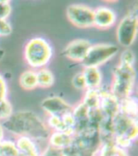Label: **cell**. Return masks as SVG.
Returning a JSON list of instances; mask_svg holds the SVG:
<instances>
[{"mask_svg":"<svg viewBox=\"0 0 138 156\" xmlns=\"http://www.w3.org/2000/svg\"><path fill=\"white\" fill-rule=\"evenodd\" d=\"M136 73L134 66L118 64L112 71L110 92L117 100L132 96L136 85Z\"/></svg>","mask_w":138,"mask_h":156,"instance_id":"277c9868","label":"cell"},{"mask_svg":"<svg viewBox=\"0 0 138 156\" xmlns=\"http://www.w3.org/2000/svg\"><path fill=\"white\" fill-rule=\"evenodd\" d=\"M19 85L26 91H32L38 87L36 71L33 69L24 70L19 79Z\"/></svg>","mask_w":138,"mask_h":156,"instance_id":"2e32d148","label":"cell"},{"mask_svg":"<svg viewBox=\"0 0 138 156\" xmlns=\"http://www.w3.org/2000/svg\"><path fill=\"white\" fill-rule=\"evenodd\" d=\"M0 156H19L16 142L10 140H3L0 146Z\"/></svg>","mask_w":138,"mask_h":156,"instance_id":"ffe728a7","label":"cell"},{"mask_svg":"<svg viewBox=\"0 0 138 156\" xmlns=\"http://www.w3.org/2000/svg\"><path fill=\"white\" fill-rule=\"evenodd\" d=\"M12 13L10 3H0V19L7 20Z\"/></svg>","mask_w":138,"mask_h":156,"instance_id":"484cf974","label":"cell"},{"mask_svg":"<svg viewBox=\"0 0 138 156\" xmlns=\"http://www.w3.org/2000/svg\"><path fill=\"white\" fill-rule=\"evenodd\" d=\"M40 105L48 116L53 117H64L71 114L74 108L64 99L57 96L45 98Z\"/></svg>","mask_w":138,"mask_h":156,"instance_id":"ba28073f","label":"cell"},{"mask_svg":"<svg viewBox=\"0 0 138 156\" xmlns=\"http://www.w3.org/2000/svg\"><path fill=\"white\" fill-rule=\"evenodd\" d=\"M117 20L114 10L106 6L94 9V26L100 30H107L115 25Z\"/></svg>","mask_w":138,"mask_h":156,"instance_id":"30bf717a","label":"cell"},{"mask_svg":"<svg viewBox=\"0 0 138 156\" xmlns=\"http://www.w3.org/2000/svg\"><path fill=\"white\" fill-rule=\"evenodd\" d=\"M119 53V47L111 43L91 44L82 64L84 67H99L112 59Z\"/></svg>","mask_w":138,"mask_h":156,"instance_id":"8992f818","label":"cell"},{"mask_svg":"<svg viewBox=\"0 0 138 156\" xmlns=\"http://www.w3.org/2000/svg\"><path fill=\"white\" fill-rule=\"evenodd\" d=\"M15 142L19 151V156H40L42 154L38 147L37 142L31 137L25 136L17 137Z\"/></svg>","mask_w":138,"mask_h":156,"instance_id":"4fadbf2b","label":"cell"},{"mask_svg":"<svg viewBox=\"0 0 138 156\" xmlns=\"http://www.w3.org/2000/svg\"><path fill=\"white\" fill-rule=\"evenodd\" d=\"M97 153L91 151L70 147L63 151H61V156H95Z\"/></svg>","mask_w":138,"mask_h":156,"instance_id":"603a6c76","label":"cell"},{"mask_svg":"<svg viewBox=\"0 0 138 156\" xmlns=\"http://www.w3.org/2000/svg\"><path fill=\"white\" fill-rule=\"evenodd\" d=\"M46 126L49 130L51 131L74 133V121L72 113L64 117L48 116Z\"/></svg>","mask_w":138,"mask_h":156,"instance_id":"8fae6325","label":"cell"},{"mask_svg":"<svg viewBox=\"0 0 138 156\" xmlns=\"http://www.w3.org/2000/svg\"><path fill=\"white\" fill-rule=\"evenodd\" d=\"M103 1H105V2H117L118 0H103Z\"/></svg>","mask_w":138,"mask_h":156,"instance_id":"f546056e","label":"cell"},{"mask_svg":"<svg viewBox=\"0 0 138 156\" xmlns=\"http://www.w3.org/2000/svg\"><path fill=\"white\" fill-rule=\"evenodd\" d=\"M135 62H136V55L130 48H127L121 52L119 55V64L134 66Z\"/></svg>","mask_w":138,"mask_h":156,"instance_id":"44dd1931","label":"cell"},{"mask_svg":"<svg viewBox=\"0 0 138 156\" xmlns=\"http://www.w3.org/2000/svg\"><path fill=\"white\" fill-rule=\"evenodd\" d=\"M72 85L77 90H85L86 91V83L82 72L77 73L72 79Z\"/></svg>","mask_w":138,"mask_h":156,"instance_id":"cb8c5ba5","label":"cell"},{"mask_svg":"<svg viewBox=\"0 0 138 156\" xmlns=\"http://www.w3.org/2000/svg\"><path fill=\"white\" fill-rule=\"evenodd\" d=\"M36 78H37L38 87L47 89L51 87L54 84V75L48 68L43 67L36 70Z\"/></svg>","mask_w":138,"mask_h":156,"instance_id":"e0dca14e","label":"cell"},{"mask_svg":"<svg viewBox=\"0 0 138 156\" xmlns=\"http://www.w3.org/2000/svg\"><path fill=\"white\" fill-rule=\"evenodd\" d=\"M138 32V10L136 3L119 20L116 28V40L120 46L130 48L136 41Z\"/></svg>","mask_w":138,"mask_h":156,"instance_id":"5b68a950","label":"cell"},{"mask_svg":"<svg viewBox=\"0 0 138 156\" xmlns=\"http://www.w3.org/2000/svg\"><path fill=\"white\" fill-rule=\"evenodd\" d=\"M12 24L7 20L0 19V37H8L12 34Z\"/></svg>","mask_w":138,"mask_h":156,"instance_id":"d4e9b609","label":"cell"},{"mask_svg":"<svg viewBox=\"0 0 138 156\" xmlns=\"http://www.w3.org/2000/svg\"><path fill=\"white\" fill-rule=\"evenodd\" d=\"M102 87L96 90H86L82 103L90 109L98 108Z\"/></svg>","mask_w":138,"mask_h":156,"instance_id":"ac0fdd59","label":"cell"},{"mask_svg":"<svg viewBox=\"0 0 138 156\" xmlns=\"http://www.w3.org/2000/svg\"><path fill=\"white\" fill-rule=\"evenodd\" d=\"M73 140L74 133L52 131L48 138V145L53 149L63 151L71 146Z\"/></svg>","mask_w":138,"mask_h":156,"instance_id":"7c38bea8","label":"cell"},{"mask_svg":"<svg viewBox=\"0 0 138 156\" xmlns=\"http://www.w3.org/2000/svg\"><path fill=\"white\" fill-rule=\"evenodd\" d=\"M2 126L3 129L16 137H29L36 142L41 141L48 142L50 134L46 124L31 111L13 112L9 118L2 121Z\"/></svg>","mask_w":138,"mask_h":156,"instance_id":"6da1fadb","label":"cell"},{"mask_svg":"<svg viewBox=\"0 0 138 156\" xmlns=\"http://www.w3.org/2000/svg\"><path fill=\"white\" fill-rule=\"evenodd\" d=\"M91 43L87 39H75L64 49V55L70 60L82 63L89 50Z\"/></svg>","mask_w":138,"mask_h":156,"instance_id":"9c48e42d","label":"cell"},{"mask_svg":"<svg viewBox=\"0 0 138 156\" xmlns=\"http://www.w3.org/2000/svg\"><path fill=\"white\" fill-rule=\"evenodd\" d=\"M119 101V112L128 115L129 117L137 118L138 117V103L137 100L133 95L126 97Z\"/></svg>","mask_w":138,"mask_h":156,"instance_id":"9a60e30c","label":"cell"},{"mask_svg":"<svg viewBox=\"0 0 138 156\" xmlns=\"http://www.w3.org/2000/svg\"><path fill=\"white\" fill-rule=\"evenodd\" d=\"M82 73L86 83V90H96L100 88L103 75L99 68L86 66Z\"/></svg>","mask_w":138,"mask_h":156,"instance_id":"5bb4252c","label":"cell"},{"mask_svg":"<svg viewBox=\"0 0 138 156\" xmlns=\"http://www.w3.org/2000/svg\"><path fill=\"white\" fill-rule=\"evenodd\" d=\"M13 113V108L12 104L7 99L0 101V122L6 121Z\"/></svg>","mask_w":138,"mask_h":156,"instance_id":"7402d4cb","label":"cell"},{"mask_svg":"<svg viewBox=\"0 0 138 156\" xmlns=\"http://www.w3.org/2000/svg\"><path fill=\"white\" fill-rule=\"evenodd\" d=\"M53 55L51 44L45 38L36 37L30 39L24 46L23 58L33 70L45 67Z\"/></svg>","mask_w":138,"mask_h":156,"instance_id":"3957f363","label":"cell"},{"mask_svg":"<svg viewBox=\"0 0 138 156\" xmlns=\"http://www.w3.org/2000/svg\"><path fill=\"white\" fill-rule=\"evenodd\" d=\"M66 17L77 28H89L94 26V9L85 4L70 5L66 9Z\"/></svg>","mask_w":138,"mask_h":156,"instance_id":"52a82bcc","label":"cell"},{"mask_svg":"<svg viewBox=\"0 0 138 156\" xmlns=\"http://www.w3.org/2000/svg\"><path fill=\"white\" fill-rule=\"evenodd\" d=\"M3 133H4V129L2 126V123L0 122V146L2 144V141H3Z\"/></svg>","mask_w":138,"mask_h":156,"instance_id":"83f0119b","label":"cell"},{"mask_svg":"<svg viewBox=\"0 0 138 156\" xmlns=\"http://www.w3.org/2000/svg\"><path fill=\"white\" fill-rule=\"evenodd\" d=\"M97 154L98 156H129L127 150L117 147L114 143L101 145Z\"/></svg>","mask_w":138,"mask_h":156,"instance_id":"d6986e66","label":"cell"},{"mask_svg":"<svg viewBox=\"0 0 138 156\" xmlns=\"http://www.w3.org/2000/svg\"><path fill=\"white\" fill-rule=\"evenodd\" d=\"M11 0H0V3H10Z\"/></svg>","mask_w":138,"mask_h":156,"instance_id":"f1b7e54d","label":"cell"},{"mask_svg":"<svg viewBox=\"0 0 138 156\" xmlns=\"http://www.w3.org/2000/svg\"><path fill=\"white\" fill-rule=\"evenodd\" d=\"M113 143L127 150L137 138L138 119L129 117L119 111L112 121Z\"/></svg>","mask_w":138,"mask_h":156,"instance_id":"7a4b0ae2","label":"cell"},{"mask_svg":"<svg viewBox=\"0 0 138 156\" xmlns=\"http://www.w3.org/2000/svg\"><path fill=\"white\" fill-rule=\"evenodd\" d=\"M7 92H8V87L7 84L4 78L0 75V101L7 99Z\"/></svg>","mask_w":138,"mask_h":156,"instance_id":"4316f807","label":"cell"}]
</instances>
